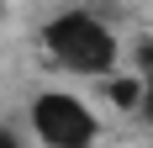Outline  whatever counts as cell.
Instances as JSON below:
<instances>
[{"label": "cell", "mask_w": 153, "mask_h": 148, "mask_svg": "<svg viewBox=\"0 0 153 148\" xmlns=\"http://www.w3.org/2000/svg\"><path fill=\"white\" fill-rule=\"evenodd\" d=\"M42 48H48V58L58 64L63 74H79V79H106V74H116V58H122L116 32L95 11H58V16H48Z\"/></svg>", "instance_id": "obj_1"}, {"label": "cell", "mask_w": 153, "mask_h": 148, "mask_svg": "<svg viewBox=\"0 0 153 148\" xmlns=\"http://www.w3.org/2000/svg\"><path fill=\"white\" fill-rule=\"evenodd\" d=\"M27 117H32V138L42 148H95V138H100L95 106L74 90H42Z\"/></svg>", "instance_id": "obj_2"}, {"label": "cell", "mask_w": 153, "mask_h": 148, "mask_svg": "<svg viewBox=\"0 0 153 148\" xmlns=\"http://www.w3.org/2000/svg\"><path fill=\"white\" fill-rule=\"evenodd\" d=\"M137 74H143V101H137V117L153 127V37L137 43Z\"/></svg>", "instance_id": "obj_3"}, {"label": "cell", "mask_w": 153, "mask_h": 148, "mask_svg": "<svg viewBox=\"0 0 153 148\" xmlns=\"http://www.w3.org/2000/svg\"><path fill=\"white\" fill-rule=\"evenodd\" d=\"M0 148H27V143H21V138H16L11 127H0Z\"/></svg>", "instance_id": "obj_4"}]
</instances>
